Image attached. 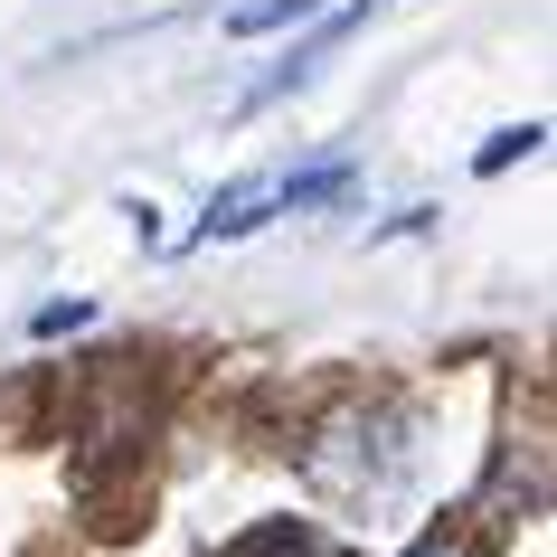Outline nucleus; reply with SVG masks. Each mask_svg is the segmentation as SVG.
Here are the masks:
<instances>
[{
	"mask_svg": "<svg viewBox=\"0 0 557 557\" xmlns=\"http://www.w3.org/2000/svg\"><path fill=\"white\" fill-rule=\"evenodd\" d=\"M264 208H274V189H227V199H218V208L199 218V236H208V246H218V236H246V227L264 218Z\"/></svg>",
	"mask_w": 557,
	"mask_h": 557,
	"instance_id": "nucleus-1",
	"label": "nucleus"
},
{
	"mask_svg": "<svg viewBox=\"0 0 557 557\" xmlns=\"http://www.w3.org/2000/svg\"><path fill=\"white\" fill-rule=\"evenodd\" d=\"M341 189H350V161H322V171H294L274 199L284 208H322V199H341Z\"/></svg>",
	"mask_w": 557,
	"mask_h": 557,
	"instance_id": "nucleus-2",
	"label": "nucleus"
},
{
	"mask_svg": "<svg viewBox=\"0 0 557 557\" xmlns=\"http://www.w3.org/2000/svg\"><path fill=\"white\" fill-rule=\"evenodd\" d=\"M331 0H246V10H236V29L246 38H264V29H294V20H322Z\"/></svg>",
	"mask_w": 557,
	"mask_h": 557,
	"instance_id": "nucleus-3",
	"label": "nucleus"
},
{
	"mask_svg": "<svg viewBox=\"0 0 557 557\" xmlns=\"http://www.w3.org/2000/svg\"><path fill=\"white\" fill-rule=\"evenodd\" d=\"M227 557H322V548H312V539H302L294 520H264L256 539H246V548H227Z\"/></svg>",
	"mask_w": 557,
	"mask_h": 557,
	"instance_id": "nucleus-4",
	"label": "nucleus"
},
{
	"mask_svg": "<svg viewBox=\"0 0 557 557\" xmlns=\"http://www.w3.org/2000/svg\"><path fill=\"white\" fill-rule=\"evenodd\" d=\"M539 143H548L539 123H510L500 143H482V180H492V171H510V161H529V151H539Z\"/></svg>",
	"mask_w": 557,
	"mask_h": 557,
	"instance_id": "nucleus-5",
	"label": "nucleus"
},
{
	"mask_svg": "<svg viewBox=\"0 0 557 557\" xmlns=\"http://www.w3.org/2000/svg\"><path fill=\"white\" fill-rule=\"evenodd\" d=\"M407 557H482V539H472V529H435V539H416Z\"/></svg>",
	"mask_w": 557,
	"mask_h": 557,
	"instance_id": "nucleus-6",
	"label": "nucleus"
},
{
	"mask_svg": "<svg viewBox=\"0 0 557 557\" xmlns=\"http://www.w3.org/2000/svg\"><path fill=\"white\" fill-rule=\"evenodd\" d=\"M38 341H58V331H86V302H38Z\"/></svg>",
	"mask_w": 557,
	"mask_h": 557,
	"instance_id": "nucleus-7",
	"label": "nucleus"
}]
</instances>
